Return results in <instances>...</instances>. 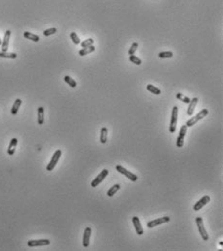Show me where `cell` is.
Segmentation results:
<instances>
[{
    "instance_id": "31",
    "label": "cell",
    "mask_w": 223,
    "mask_h": 251,
    "mask_svg": "<svg viewBox=\"0 0 223 251\" xmlns=\"http://www.w3.org/2000/svg\"><path fill=\"white\" fill-rule=\"evenodd\" d=\"M186 131H187V126L186 125H182L180 130V136H182V137H185L186 135Z\"/></svg>"
},
{
    "instance_id": "19",
    "label": "cell",
    "mask_w": 223,
    "mask_h": 251,
    "mask_svg": "<svg viewBox=\"0 0 223 251\" xmlns=\"http://www.w3.org/2000/svg\"><path fill=\"white\" fill-rule=\"evenodd\" d=\"M119 189H121V185H119V184H115L113 187H111L110 189L108 190L107 195H108L109 197H113Z\"/></svg>"
},
{
    "instance_id": "14",
    "label": "cell",
    "mask_w": 223,
    "mask_h": 251,
    "mask_svg": "<svg viewBox=\"0 0 223 251\" xmlns=\"http://www.w3.org/2000/svg\"><path fill=\"white\" fill-rule=\"evenodd\" d=\"M198 101L199 99L197 98V97H194L193 99L190 100V102L188 104H189V106H188V109H187V115L188 116H192L193 115V113H194V109H195V107L198 103Z\"/></svg>"
},
{
    "instance_id": "30",
    "label": "cell",
    "mask_w": 223,
    "mask_h": 251,
    "mask_svg": "<svg viewBox=\"0 0 223 251\" xmlns=\"http://www.w3.org/2000/svg\"><path fill=\"white\" fill-rule=\"evenodd\" d=\"M138 47H139V45H138V43H133L132 45H131V47H130V49H129V50H128V54L129 55H133L134 54H135V52L137 50V49H138Z\"/></svg>"
},
{
    "instance_id": "16",
    "label": "cell",
    "mask_w": 223,
    "mask_h": 251,
    "mask_svg": "<svg viewBox=\"0 0 223 251\" xmlns=\"http://www.w3.org/2000/svg\"><path fill=\"white\" fill-rule=\"evenodd\" d=\"M21 103H22V101L20 99H16V101L14 102V105L12 107V109H11V113H12V115L15 116V115L18 113V111L20 109Z\"/></svg>"
},
{
    "instance_id": "10",
    "label": "cell",
    "mask_w": 223,
    "mask_h": 251,
    "mask_svg": "<svg viewBox=\"0 0 223 251\" xmlns=\"http://www.w3.org/2000/svg\"><path fill=\"white\" fill-rule=\"evenodd\" d=\"M132 222H133V225L135 227V230L137 232V235L142 236L143 234H144V229H143V227H142V224H141V221H140L139 217L134 216V217L132 218Z\"/></svg>"
},
{
    "instance_id": "23",
    "label": "cell",
    "mask_w": 223,
    "mask_h": 251,
    "mask_svg": "<svg viewBox=\"0 0 223 251\" xmlns=\"http://www.w3.org/2000/svg\"><path fill=\"white\" fill-rule=\"evenodd\" d=\"M64 82H65L66 83L69 84L72 88H75V87H77V83L75 82V79H72L71 77H69V76H65V77H64Z\"/></svg>"
},
{
    "instance_id": "13",
    "label": "cell",
    "mask_w": 223,
    "mask_h": 251,
    "mask_svg": "<svg viewBox=\"0 0 223 251\" xmlns=\"http://www.w3.org/2000/svg\"><path fill=\"white\" fill-rule=\"evenodd\" d=\"M17 145H18V139L13 138L12 140H11V142H10V145L8 146V150H7V153H8L10 156L14 155V153L16 151Z\"/></svg>"
},
{
    "instance_id": "18",
    "label": "cell",
    "mask_w": 223,
    "mask_h": 251,
    "mask_svg": "<svg viewBox=\"0 0 223 251\" xmlns=\"http://www.w3.org/2000/svg\"><path fill=\"white\" fill-rule=\"evenodd\" d=\"M24 38H26L28 40H31V41H33V42H39V40H40V37L38 35H36V34H33L31 32H24Z\"/></svg>"
},
{
    "instance_id": "1",
    "label": "cell",
    "mask_w": 223,
    "mask_h": 251,
    "mask_svg": "<svg viewBox=\"0 0 223 251\" xmlns=\"http://www.w3.org/2000/svg\"><path fill=\"white\" fill-rule=\"evenodd\" d=\"M208 113H209V111L207 109H204L202 111H200L197 115L195 116H193L191 117L190 119H188V120L186 121V126L187 127H191L193 126V125H195L199 120H201V119H203L204 117H206L208 116Z\"/></svg>"
},
{
    "instance_id": "29",
    "label": "cell",
    "mask_w": 223,
    "mask_h": 251,
    "mask_svg": "<svg viewBox=\"0 0 223 251\" xmlns=\"http://www.w3.org/2000/svg\"><path fill=\"white\" fill-rule=\"evenodd\" d=\"M93 43H94V40L91 39V38H88L87 40H84V41H83L81 43V46H82V48H87V47H89V46H91V45H93Z\"/></svg>"
},
{
    "instance_id": "22",
    "label": "cell",
    "mask_w": 223,
    "mask_h": 251,
    "mask_svg": "<svg viewBox=\"0 0 223 251\" xmlns=\"http://www.w3.org/2000/svg\"><path fill=\"white\" fill-rule=\"evenodd\" d=\"M44 123V108L39 107L38 108V124L42 125Z\"/></svg>"
},
{
    "instance_id": "21",
    "label": "cell",
    "mask_w": 223,
    "mask_h": 251,
    "mask_svg": "<svg viewBox=\"0 0 223 251\" xmlns=\"http://www.w3.org/2000/svg\"><path fill=\"white\" fill-rule=\"evenodd\" d=\"M147 89L150 91V92H151L152 94H155V95H159L160 93H161V90H160L158 87H154V85H152V84H147Z\"/></svg>"
},
{
    "instance_id": "7",
    "label": "cell",
    "mask_w": 223,
    "mask_h": 251,
    "mask_svg": "<svg viewBox=\"0 0 223 251\" xmlns=\"http://www.w3.org/2000/svg\"><path fill=\"white\" fill-rule=\"evenodd\" d=\"M210 197L209 195H205L204 197H202L201 199H200L195 205H194L193 210H195V212H198V210H200L202 208H204L208 203H210Z\"/></svg>"
},
{
    "instance_id": "27",
    "label": "cell",
    "mask_w": 223,
    "mask_h": 251,
    "mask_svg": "<svg viewBox=\"0 0 223 251\" xmlns=\"http://www.w3.org/2000/svg\"><path fill=\"white\" fill-rule=\"evenodd\" d=\"M159 58H171L173 57V53L172 52H161L158 54Z\"/></svg>"
},
{
    "instance_id": "24",
    "label": "cell",
    "mask_w": 223,
    "mask_h": 251,
    "mask_svg": "<svg viewBox=\"0 0 223 251\" xmlns=\"http://www.w3.org/2000/svg\"><path fill=\"white\" fill-rule=\"evenodd\" d=\"M177 98H178L179 100H180V101H182L185 104H188L190 102V98H189V97L184 96V94H181V93H178V94H177Z\"/></svg>"
},
{
    "instance_id": "2",
    "label": "cell",
    "mask_w": 223,
    "mask_h": 251,
    "mask_svg": "<svg viewBox=\"0 0 223 251\" xmlns=\"http://www.w3.org/2000/svg\"><path fill=\"white\" fill-rule=\"evenodd\" d=\"M178 113H179V108L175 106L172 110V116H171V122H170V133H175L177 129V123H178Z\"/></svg>"
},
{
    "instance_id": "9",
    "label": "cell",
    "mask_w": 223,
    "mask_h": 251,
    "mask_svg": "<svg viewBox=\"0 0 223 251\" xmlns=\"http://www.w3.org/2000/svg\"><path fill=\"white\" fill-rule=\"evenodd\" d=\"M171 220V218L169 216H164V217H160V218H157V219H154L151 222H148L147 223V227L148 228H153V227H156V226H159L161 224H164V223H167Z\"/></svg>"
},
{
    "instance_id": "26",
    "label": "cell",
    "mask_w": 223,
    "mask_h": 251,
    "mask_svg": "<svg viewBox=\"0 0 223 251\" xmlns=\"http://www.w3.org/2000/svg\"><path fill=\"white\" fill-rule=\"evenodd\" d=\"M70 37H71V39H72L73 43L75 44V45L81 44V40H80V38H79V36L77 35V33H76V32H71Z\"/></svg>"
},
{
    "instance_id": "20",
    "label": "cell",
    "mask_w": 223,
    "mask_h": 251,
    "mask_svg": "<svg viewBox=\"0 0 223 251\" xmlns=\"http://www.w3.org/2000/svg\"><path fill=\"white\" fill-rule=\"evenodd\" d=\"M17 54L15 53H7V52H0V57L2 58H11V59H15L17 58Z\"/></svg>"
},
{
    "instance_id": "8",
    "label": "cell",
    "mask_w": 223,
    "mask_h": 251,
    "mask_svg": "<svg viewBox=\"0 0 223 251\" xmlns=\"http://www.w3.org/2000/svg\"><path fill=\"white\" fill-rule=\"evenodd\" d=\"M50 242L49 239H31L27 242V245L29 247H37V246H45L49 245Z\"/></svg>"
},
{
    "instance_id": "5",
    "label": "cell",
    "mask_w": 223,
    "mask_h": 251,
    "mask_svg": "<svg viewBox=\"0 0 223 251\" xmlns=\"http://www.w3.org/2000/svg\"><path fill=\"white\" fill-rule=\"evenodd\" d=\"M117 171L118 173H121V175H124L128 179H130L131 181H137V179H138V176H137L135 174L133 173H131L129 172L128 170H126L125 168H123L122 166H121V165H117V166L116 167Z\"/></svg>"
},
{
    "instance_id": "12",
    "label": "cell",
    "mask_w": 223,
    "mask_h": 251,
    "mask_svg": "<svg viewBox=\"0 0 223 251\" xmlns=\"http://www.w3.org/2000/svg\"><path fill=\"white\" fill-rule=\"evenodd\" d=\"M10 37H11V31L7 30L4 34V38H3V42H2V50L1 52H7L8 50V47H9V41H10Z\"/></svg>"
},
{
    "instance_id": "15",
    "label": "cell",
    "mask_w": 223,
    "mask_h": 251,
    "mask_svg": "<svg viewBox=\"0 0 223 251\" xmlns=\"http://www.w3.org/2000/svg\"><path fill=\"white\" fill-rule=\"evenodd\" d=\"M95 50V48H94V46L93 45H91L89 46V47H87V48H83L79 52V54L81 55V56H84V55H87L91 53H93Z\"/></svg>"
},
{
    "instance_id": "11",
    "label": "cell",
    "mask_w": 223,
    "mask_h": 251,
    "mask_svg": "<svg viewBox=\"0 0 223 251\" xmlns=\"http://www.w3.org/2000/svg\"><path fill=\"white\" fill-rule=\"evenodd\" d=\"M90 236H91V228L90 227H87L84 229V237H83V245H84V247H87L88 245H89Z\"/></svg>"
},
{
    "instance_id": "3",
    "label": "cell",
    "mask_w": 223,
    "mask_h": 251,
    "mask_svg": "<svg viewBox=\"0 0 223 251\" xmlns=\"http://www.w3.org/2000/svg\"><path fill=\"white\" fill-rule=\"evenodd\" d=\"M61 155H62V151L60 149H58L54 153V155L51 156L50 161L49 162L48 166H47V171H49V172H51V171L54 169V167L56 166V164H58V160L60 159Z\"/></svg>"
},
{
    "instance_id": "6",
    "label": "cell",
    "mask_w": 223,
    "mask_h": 251,
    "mask_svg": "<svg viewBox=\"0 0 223 251\" xmlns=\"http://www.w3.org/2000/svg\"><path fill=\"white\" fill-rule=\"evenodd\" d=\"M108 175H109V171L107 169H104L92 181H91V187H97L98 186L101 182L107 178Z\"/></svg>"
},
{
    "instance_id": "4",
    "label": "cell",
    "mask_w": 223,
    "mask_h": 251,
    "mask_svg": "<svg viewBox=\"0 0 223 251\" xmlns=\"http://www.w3.org/2000/svg\"><path fill=\"white\" fill-rule=\"evenodd\" d=\"M196 224H197V227H198V230H199V234L201 235L202 238L204 241L207 242L209 239V235L207 233V230H206V228L204 226V222H203V219L202 217H196Z\"/></svg>"
},
{
    "instance_id": "32",
    "label": "cell",
    "mask_w": 223,
    "mask_h": 251,
    "mask_svg": "<svg viewBox=\"0 0 223 251\" xmlns=\"http://www.w3.org/2000/svg\"><path fill=\"white\" fill-rule=\"evenodd\" d=\"M1 44H2V42H1V39H0V46H1Z\"/></svg>"
},
{
    "instance_id": "28",
    "label": "cell",
    "mask_w": 223,
    "mask_h": 251,
    "mask_svg": "<svg viewBox=\"0 0 223 251\" xmlns=\"http://www.w3.org/2000/svg\"><path fill=\"white\" fill-rule=\"evenodd\" d=\"M129 60L132 62V63L136 64V65H141L142 64V60L139 58V57H137L136 55H129Z\"/></svg>"
},
{
    "instance_id": "17",
    "label": "cell",
    "mask_w": 223,
    "mask_h": 251,
    "mask_svg": "<svg viewBox=\"0 0 223 251\" xmlns=\"http://www.w3.org/2000/svg\"><path fill=\"white\" fill-rule=\"evenodd\" d=\"M108 140V129L106 127H103L100 132V142L101 144H106Z\"/></svg>"
},
{
    "instance_id": "25",
    "label": "cell",
    "mask_w": 223,
    "mask_h": 251,
    "mask_svg": "<svg viewBox=\"0 0 223 251\" xmlns=\"http://www.w3.org/2000/svg\"><path fill=\"white\" fill-rule=\"evenodd\" d=\"M56 31H58V29H56L55 27H51V28H49V29L44 30L43 34H44V36L48 37V36H50V35H53V34L56 33Z\"/></svg>"
}]
</instances>
